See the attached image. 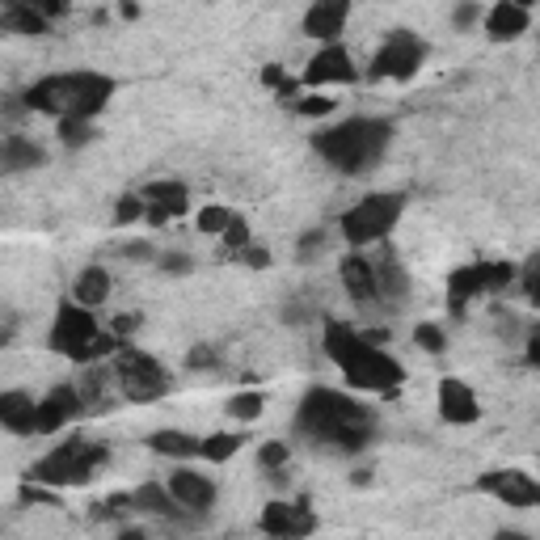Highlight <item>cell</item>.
Returning a JSON list of instances; mask_svg holds the SVG:
<instances>
[{
    "label": "cell",
    "instance_id": "39",
    "mask_svg": "<svg viewBox=\"0 0 540 540\" xmlns=\"http://www.w3.org/2000/svg\"><path fill=\"white\" fill-rule=\"evenodd\" d=\"M161 270H165V275H190V270H195V258H190V254H165Z\"/></svg>",
    "mask_w": 540,
    "mask_h": 540
},
{
    "label": "cell",
    "instance_id": "7",
    "mask_svg": "<svg viewBox=\"0 0 540 540\" xmlns=\"http://www.w3.org/2000/svg\"><path fill=\"white\" fill-rule=\"evenodd\" d=\"M401 211H405V199L401 195H368V199H359L351 211H342L338 233H342V241L351 245V249L380 245L397 228Z\"/></svg>",
    "mask_w": 540,
    "mask_h": 540
},
{
    "label": "cell",
    "instance_id": "43",
    "mask_svg": "<svg viewBox=\"0 0 540 540\" xmlns=\"http://www.w3.org/2000/svg\"><path fill=\"white\" fill-rule=\"evenodd\" d=\"M237 262L262 270V266H270V254H266V249H254V245H249V249H241V254H237Z\"/></svg>",
    "mask_w": 540,
    "mask_h": 540
},
{
    "label": "cell",
    "instance_id": "21",
    "mask_svg": "<svg viewBox=\"0 0 540 540\" xmlns=\"http://www.w3.org/2000/svg\"><path fill=\"white\" fill-rule=\"evenodd\" d=\"M131 503L135 511H144V515H161V519H186L190 511L178 503V498L169 494V486H157V481H148V486H140L131 494Z\"/></svg>",
    "mask_w": 540,
    "mask_h": 540
},
{
    "label": "cell",
    "instance_id": "8",
    "mask_svg": "<svg viewBox=\"0 0 540 540\" xmlns=\"http://www.w3.org/2000/svg\"><path fill=\"white\" fill-rule=\"evenodd\" d=\"M114 376H119V389L127 401H161L173 389L165 363L152 359L148 351H140V346H123V351L114 355Z\"/></svg>",
    "mask_w": 540,
    "mask_h": 540
},
{
    "label": "cell",
    "instance_id": "10",
    "mask_svg": "<svg viewBox=\"0 0 540 540\" xmlns=\"http://www.w3.org/2000/svg\"><path fill=\"white\" fill-rule=\"evenodd\" d=\"M422 60H427V43L410 30H393L384 38V47L372 55V81H410L418 76Z\"/></svg>",
    "mask_w": 540,
    "mask_h": 540
},
{
    "label": "cell",
    "instance_id": "27",
    "mask_svg": "<svg viewBox=\"0 0 540 540\" xmlns=\"http://www.w3.org/2000/svg\"><path fill=\"white\" fill-rule=\"evenodd\" d=\"M241 435H233V431H216V435H207L203 439V460L207 465H224V460H233L237 452H241Z\"/></svg>",
    "mask_w": 540,
    "mask_h": 540
},
{
    "label": "cell",
    "instance_id": "3",
    "mask_svg": "<svg viewBox=\"0 0 540 540\" xmlns=\"http://www.w3.org/2000/svg\"><path fill=\"white\" fill-rule=\"evenodd\" d=\"M393 144L389 119H342L338 127H325L313 135V148L325 165H334L346 178H359L380 165V157Z\"/></svg>",
    "mask_w": 540,
    "mask_h": 540
},
{
    "label": "cell",
    "instance_id": "35",
    "mask_svg": "<svg viewBox=\"0 0 540 540\" xmlns=\"http://www.w3.org/2000/svg\"><path fill=\"white\" fill-rule=\"evenodd\" d=\"M258 465H262V469H270V473L283 469V465H287V443H279V439L262 443V448H258Z\"/></svg>",
    "mask_w": 540,
    "mask_h": 540
},
{
    "label": "cell",
    "instance_id": "31",
    "mask_svg": "<svg viewBox=\"0 0 540 540\" xmlns=\"http://www.w3.org/2000/svg\"><path fill=\"white\" fill-rule=\"evenodd\" d=\"M140 220H148V203H144V195H123L119 203H114V224H119V228L140 224Z\"/></svg>",
    "mask_w": 540,
    "mask_h": 540
},
{
    "label": "cell",
    "instance_id": "2",
    "mask_svg": "<svg viewBox=\"0 0 540 540\" xmlns=\"http://www.w3.org/2000/svg\"><path fill=\"white\" fill-rule=\"evenodd\" d=\"M325 355L342 368L346 384L363 393H393L405 380V368L384 346L368 342V334H359L342 321H325Z\"/></svg>",
    "mask_w": 540,
    "mask_h": 540
},
{
    "label": "cell",
    "instance_id": "30",
    "mask_svg": "<svg viewBox=\"0 0 540 540\" xmlns=\"http://www.w3.org/2000/svg\"><path fill=\"white\" fill-rule=\"evenodd\" d=\"M262 405H266L262 393H233L224 410H228V418H237V422H254V418H262Z\"/></svg>",
    "mask_w": 540,
    "mask_h": 540
},
{
    "label": "cell",
    "instance_id": "34",
    "mask_svg": "<svg viewBox=\"0 0 540 540\" xmlns=\"http://www.w3.org/2000/svg\"><path fill=\"white\" fill-rule=\"evenodd\" d=\"M414 342H418L427 355H443V351H448V338H443V330H439V325H431V321H422V325H418V330H414Z\"/></svg>",
    "mask_w": 540,
    "mask_h": 540
},
{
    "label": "cell",
    "instance_id": "22",
    "mask_svg": "<svg viewBox=\"0 0 540 540\" xmlns=\"http://www.w3.org/2000/svg\"><path fill=\"white\" fill-rule=\"evenodd\" d=\"M72 300L81 304V308H102L106 300H110V270H102V266H85L81 275H76V283H72Z\"/></svg>",
    "mask_w": 540,
    "mask_h": 540
},
{
    "label": "cell",
    "instance_id": "20",
    "mask_svg": "<svg viewBox=\"0 0 540 540\" xmlns=\"http://www.w3.org/2000/svg\"><path fill=\"white\" fill-rule=\"evenodd\" d=\"M528 26H532V13L524 5H515V0H503V5H494L486 13V34L494 43H511V38L528 34Z\"/></svg>",
    "mask_w": 540,
    "mask_h": 540
},
{
    "label": "cell",
    "instance_id": "16",
    "mask_svg": "<svg viewBox=\"0 0 540 540\" xmlns=\"http://www.w3.org/2000/svg\"><path fill=\"white\" fill-rule=\"evenodd\" d=\"M439 418L452 422V427H469V422L481 418V401L465 380H456V376L439 380Z\"/></svg>",
    "mask_w": 540,
    "mask_h": 540
},
{
    "label": "cell",
    "instance_id": "13",
    "mask_svg": "<svg viewBox=\"0 0 540 540\" xmlns=\"http://www.w3.org/2000/svg\"><path fill=\"white\" fill-rule=\"evenodd\" d=\"M342 287L351 292L359 304H376V300H384V292H380V270H376V258L372 254H363V249H351V254L342 258Z\"/></svg>",
    "mask_w": 540,
    "mask_h": 540
},
{
    "label": "cell",
    "instance_id": "46",
    "mask_svg": "<svg viewBox=\"0 0 540 540\" xmlns=\"http://www.w3.org/2000/svg\"><path fill=\"white\" fill-rule=\"evenodd\" d=\"M123 254H127V258H140V262H144V258H152V249H148V245H127Z\"/></svg>",
    "mask_w": 540,
    "mask_h": 540
},
{
    "label": "cell",
    "instance_id": "28",
    "mask_svg": "<svg viewBox=\"0 0 540 540\" xmlns=\"http://www.w3.org/2000/svg\"><path fill=\"white\" fill-rule=\"evenodd\" d=\"M233 220H237V211H228V207H216V203H211V207L199 211V220H195V224H199V233H203V237H224Z\"/></svg>",
    "mask_w": 540,
    "mask_h": 540
},
{
    "label": "cell",
    "instance_id": "1",
    "mask_svg": "<svg viewBox=\"0 0 540 540\" xmlns=\"http://www.w3.org/2000/svg\"><path fill=\"white\" fill-rule=\"evenodd\" d=\"M296 431L338 452H363L376 435V418L363 401L338 389H308L296 410Z\"/></svg>",
    "mask_w": 540,
    "mask_h": 540
},
{
    "label": "cell",
    "instance_id": "26",
    "mask_svg": "<svg viewBox=\"0 0 540 540\" xmlns=\"http://www.w3.org/2000/svg\"><path fill=\"white\" fill-rule=\"evenodd\" d=\"M0 26L13 30V34H47L51 30V22L38 13V5H9L5 13H0Z\"/></svg>",
    "mask_w": 540,
    "mask_h": 540
},
{
    "label": "cell",
    "instance_id": "44",
    "mask_svg": "<svg viewBox=\"0 0 540 540\" xmlns=\"http://www.w3.org/2000/svg\"><path fill=\"white\" fill-rule=\"evenodd\" d=\"M321 245H325V237H321V233H308V241H300V258H313Z\"/></svg>",
    "mask_w": 540,
    "mask_h": 540
},
{
    "label": "cell",
    "instance_id": "40",
    "mask_svg": "<svg viewBox=\"0 0 540 540\" xmlns=\"http://www.w3.org/2000/svg\"><path fill=\"white\" fill-rule=\"evenodd\" d=\"M186 368H190V372L216 368V351H211V346H195V351H190V355H186Z\"/></svg>",
    "mask_w": 540,
    "mask_h": 540
},
{
    "label": "cell",
    "instance_id": "29",
    "mask_svg": "<svg viewBox=\"0 0 540 540\" xmlns=\"http://www.w3.org/2000/svg\"><path fill=\"white\" fill-rule=\"evenodd\" d=\"M296 114H304V119H330V114L338 110V102L330 98V93H300V98L292 102Z\"/></svg>",
    "mask_w": 540,
    "mask_h": 540
},
{
    "label": "cell",
    "instance_id": "11",
    "mask_svg": "<svg viewBox=\"0 0 540 540\" xmlns=\"http://www.w3.org/2000/svg\"><path fill=\"white\" fill-rule=\"evenodd\" d=\"M477 490L498 498L503 507H540V481L524 469H490L477 477Z\"/></svg>",
    "mask_w": 540,
    "mask_h": 540
},
{
    "label": "cell",
    "instance_id": "18",
    "mask_svg": "<svg viewBox=\"0 0 540 540\" xmlns=\"http://www.w3.org/2000/svg\"><path fill=\"white\" fill-rule=\"evenodd\" d=\"M346 17H351V5H346V0H317V5L304 13V34L317 38L321 47H334L338 34L346 30Z\"/></svg>",
    "mask_w": 540,
    "mask_h": 540
},
{
    "label": "cell",
    "instance_id": "38",
    "mask_svg": "<svg viewBox=\"0 0 540 540\" xmlns=\"http://www.w3.org/2000/svg\"><path fill=\"white\" fill-rule=\"evenodd\" d=\"M220 241H224L228 249H237V254H241V249H249V224H245V220L237 216L233 224H228V233H224Z\"/></svg>",
    "mask_w": 540,
    "mask_h": 540
},
{
    "label": "cell",
    "instance_id": "12",
    "mask_svg": "<svg viewBox=\"0 0 540 540\" xmlns=\"http://www.w3.org/2000/svg\"><path fill=\"white\" fill-rule=\"evenodd\" d=\"M258 528L270 540H308L317 532V515L308 503H266L258 515Z\"/></svg>",
    "mask_w": 540,
    "mask_h": 540
},
{
    "label": "cell",
    "instance_id": "14",
    "mask_svg": "<svg viewBox=\"0 0 540 540\" xmlns=\"http://www.w3.org/2000/svg\"><path fill=\"white\" fill-rule=\"evenodd\" d=\"M85 410V401L81 393L72 389V384H55V389L38 401V435H55V431H64L68 422H76Z\"/></svg>",
    "mask_w": 540,
    "mask_h": 540
},
{
    "label": "cell",
    "instance_id": "24",
    "mask_svg": "<svg viewBox=\"0 0 540 540\" xmlns=\"http://www.w3.org/2000/svg\"><path fill=\"white\" fill-rule=\"evenodd\" d=\"M0 161H5L9 173H22V169H34V165H43V148H38L34 140H26V135H9L5 148H0Z\"/></svg>",
    "mask_w": 540,
    "mask_h": 540
},
{
    "label": "cell",
    "instance_id": "36",
    "mask_svg": "<svg viewBox=\"0 0 540 540\" xmlns=\"http://www.w3.org/2000/svg\"><path fill=\"white\" fill-rule=\"evenodd\" d=\"M519 279H524V292H528V300L540 308V254L524 266V270H519Z\"/></svg>",
    "mask_w": 540,
    "mask_h": 540
},
{
    "label": "cell",
    "instance_id": "6",
    "mask_svg": "<svg viewBox=\"0 0 540 540\" xmlns=\"http://www.w3.org/2000/svg\"><path fill=\"white\" fill-rule=\"evenodd\" d=\"M110 460V452L102 443H89V439H68L60 448H51L43 460H34V469L26 473V481L34 486H47V490H68V486H89L93 473Z\"/></svg>",
    "mask_w": 540,
    "mask_h": 540
},
{
    "label": "cell",
    "instance_id": "5",
    "mask_svg": "<svg viewBox=\"0 0 540 540\" xmlns=\"http://www.w3.org/2000/svg\"><path fill=\"white\" fill-rule=\"evenodd\" d=\"M47 346L55 355H64L72 363H98L106 355H119L123 351V338H114L110 330H102L98 317L89 313L81 304H60L55 308V321H51V334H47Z\"/></svg>",
    "mask_w": 540,
    "mask_h": 540
},
{
    "label": "cell",
    "instance_id": "4",
    "mask_svg": "<svg viewBox=\"0 0 540 540\" xmlns=\"http://www.w3.org/2000/svg\"><path fill=\"white\" fill-rule=\"evenodd\" d=\"M114 98V81L102 72H55L26 89V106L55 119H98Z\"/></svg>",
    "mask_w": 540,
    "mask_h": 540
},
{
    "label": "cell",
    "instance_id": "32",
    "mask_svg": "<svg viewBox=\"0 0 540 540\" xmlns=\"http://www.w3.org/2000/svg\"><path fill=\"white\" fill-rule=\"evenodd\" d=\"M93 135H98V131H93V119H64V123H60V140H64L68 148H85Z\"/></svg>",
    "mask_w": 540,
    "mask_h": 540
},
{
    "label": "cell",
    "instance_id": "9",
    "mask_svg": "<svg viewBox=\"0 0 540 540\" xmlns=\"http://www.w3.org/2000/svg\"><path fill=\"white\" fill-rule=\"evenodd\" d=\"M519 275V266L511 262H473V266H460L448 275V308L460 317L477 296H490V292H503L511 287Z\"/></svg>",
    "mask_w": 540,
    "mask_h": 540
},
{
    "label": "cell",
    "instance_id": "23",
    "mask_svg": "<svg viewBox=\"0 0 540 540\" xmlns=\"http://www.w3.org/2000/svg\"><path fill=\"white\" fill-rule=\"evenodd\" d=\"M148 448L157 452V456L195 460V456H203V439L199 435H186V431H152L148 435Z\"/></svg>",
    "mask_w": 540,
    "mask_h": 540
},
{
    "label": "cell",
    "instance_id": "45",
    "mask_svg": "<svg viewBox=\"0 0 540 540\" xmlns=\"http://www.w3.org/2000/svg\"><path fill=\"white\" fill-rule=\"evenodd\" d=\"M528 359H532V363H540V325H536L532 338H528Z\"/></svg>",
    "mask_w": 540,
    "mask_h": 540
},
{
    "label": "cell",
    "instance_id": "37",
    "mask_svg": "<svg viewBox=\"0 0 540 540\" xmlns=\"http://www.w3.org/2000/svg\"><path fill=\"white\" fill-rule=\"evenodd\" d=\"M477 22H486L481 5H469V0H465V5H456V13H452V26H456V30H473Z\"/></svg>",
    "mask_w": 540,
    "mask_h": 540
},
{
    "label": "cell",
    "instance_id": "33",
    "mask_svg": "<svg viewBox=\"0 0 540 540\" xmlns=\"http://www.w3.org/2000/svg\"><path fill=\"white\" fill-rule=\"evenodd\" d=\"M127 511H135V503H131V494H110V498H106V503H93L89 519H123Z\"/></svg>",
    "mask_w": 540,
    "mask_h": 540
},
{
    "label": "cell",
    "instance_id": "15",
    "mask_svg": "<svg viewBox=\"0 0 540 540\" xmlns=\"http://www.w3.org/2000/svg\"><path fill=\"white\" fill-rule=\"evenodd\" d=\"M351 81H359V68L351 55H346V47H338V43L321 47L304 68V85H351Z\"/></svg>",
    "mask_w": 540,
    "mask_h": 540
},
{
    "label": "cell",
    "instance_id": "25",
    "mask_svg": "<svg viewBox=\"0 0 540 540\" xmlns=\"http://www.w3.org/2000/svg\"><path fill=\"white\" fill-rule=\"evenodd\" d=\"M140 195H144V203H152V207H165L173 220H178L182 211L190 207V195H186L182 182H148Z\"/></svg>",
    "mask_w": 540,
    "mask_h": 540
},
{
    "label": "cell",
    "instance_id": "17",
    "mask_svg": "<svg viewBox=\"0 0 540 540\" xmlns=\"http://www.w3.org/2000/svg\"><path fill=\"white\" fill-rule=\"evenodd\" d=\"M169 494L190 511V515H207L216 507V481L199 469H178L169 473Z\"/></svg>",
    "mask_w": 540,
    "mask_h": 540
},
{
    "label": "cell",
    "instance_id": "47",
    "mask_svg": "<svg viewBox=\"0 0 540 540\" xmlns=\"http://www.w3.org/2000/svg\"><path fill=\"white\" fill-rule=\"evenodd\" d=\"M119 540H148V536H144L140 528H123V532H119Z\"/></svg>",
    "mask_w": 540,
    "mask_h": 540
},
{
    "label": "cell",
    "instance_id": "48",
    "mask_svg": "<svg viewBox=\"0 0 540 540\" xmlns=\"http://www.w3.org/2000/svg\"><path fill=\"white\" fill-rule=\"evenodd\" d=\"M494 540H532V536H524V532H498Z\"/></svg>",
    "mask_w": 540,
    "mask_h": 540
},
{
    "label": "cell",
    "instance_id": "41",
    "mask_svg": "<svg viewBox=\"0 0 540 540\" xmlns=\"http://www.w3.org/2000/svg\"><path fill=\"white\" fill-rule=\"evenodd\" d=\"M17 498H22V503H55V494H51L47 486H34V481H26Z\"/></svg>",
    "mask_w": 540,
    "mask_h": 540
},
{
    "label": "cell",
    "instance_id": "42",
    "mask_svg": "<svg viewBox=\"0 0 540 540\" xmlns=\"http://www.w3.org/2000/svg\"><path fill=\"white\" fill-rule=\"evenodd\" d=\"M135 330H140V317H135V313L114 317V325H110V334H114V338H127V334H135Z\"/></svg>",
    "mask_w": 540,
    "mask_h": 540
},
{
    "label": "cell",
    "instance_id": "19",
    "mask_svg": "<svg viewBox=\"0 0 540 540\" xmlns=\"http://www.w3.org/2000/svg\"><path fill=\"white\" fill-rule=\"evenodd\" d=\"M0 427L13 435H38V401L22 389L0 393Z\"/></svg>",
    "mask_w": 540,
    "mask_h": 540
}]
</instances>
